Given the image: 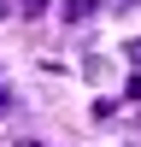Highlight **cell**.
I'll list each match as a JSON object with an SVG mask.
<instances>
[{
    "instance_id": "1",
    "label": "cell",
    "mask_w": 141,
    "mask_h": 147,
    "mask_svg": "<svg viewBox=\"0 0 141 147\" xmlns=\"http://www.w3.org/2000/svg\"><path fill=\"white\" fill-rule=\"evenodd\" d=\"M94 12H100V0H65V24H82Z\"/></svg>"
},
{
    "instance_id": "2",
    "label": "cell",
    "mask_w": 141,
    "mask_h": 147,
    "mask_svg": "<svg viewBox=\"0 0 141 147\" xmlns=\"http://www.w3.org/2000/svg\"><path fill=\"white\" fill-rule=\"evenodd\" d=\"M124 94H129V100H141V71H135V77L124 82Z\"/></svg>"
},
{
    "instance_id": "3",
    "label": "cell",
    "mask_w": 141,
    "mask_h": 147,
    "mask_svg": "<svg viewBox=\"0 0 141 147\" xmlns=\"http://www.w3.org/2000/svg\"><path fill=\"white\" fill-rule=\"evenodd\" d=\"M23 12H30V18H41V12H47V0H23Z\"/></svg>"
},
{
    "instance_id": "4",
    "label": "cell",
    "mask_w": 141,
    "mask_h": 147,
    "mask_svg": "<svg viewBox=\"0 0 141 147\" xmlns=\"http://www.w3.org/2000/svg\"><path fill=\"white\" fill-rule=\"evenodd\" d=\"M6 112H12V94H6V88H0V118H6Z\"/></svg>"
},
{
    "instance_id": "5",
    "label": "cell",
    "mask_w": 141,
    "mask_h": 147,
    "mask_svg": "<svg viewBox=\"0 0 141 147\" xmlns=\"http://www.w3.org/2000/svg\"><path fill=\"white\" fill-rule=\"evenodd\" d=\"M129 59H135V65H141V41H129Z\"/></svg>"
},
{
    "instance_id": "6",
    "label": "cell",
    "mask_w": 141,
    "mask_h": 147,
    "mask_svg": "<svg viewBox=\"0 0 141 147\" xmlns=\"http://www.w3.org/2000/svg\"><path fill=\"white\" fill-rule=\"evenodd\" d=\"M6 12H12V0H0V18H6Z\"/></svg>"
},
{
    "instance_id": "7",
    "label": "cell",
    "mask_w": 141,
    "mask_h": 147,
    "mask_svg": "<svg viewBox=\"0 0 141 147\" xmlns=\"http://www.w3.org/2000/svg\"><path fill=\"white\" fill-rule=\"evenodd\" d=\"M18 147H47V141H18Z\"/></svg>"
}]
</instances>
